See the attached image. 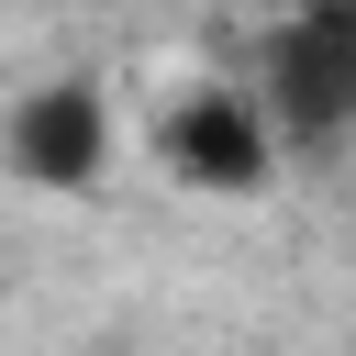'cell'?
Returning a JSON list of instances; mask_svg holds the SVG:
<instances>
[{"mask_svg": "<svg viewBox=\"0 0 356 356\" xmlns=\"http://www.w3.org/2000/svg\"><path fill=\"white\" fill-rule=\"evenodd\" d=\"M245 100L267 111L278 145H334V134H356V0H300V11H278L267 44H256V89H245Z\"/></svg>", "mask_w": 356, "mask_h": 356, "instance_id": "1", "label": "cell"}, {"mask_svg": "<svg viewBox=\"0 0 356 356\" xmlns=\"http://www.w3.org/2000/svg\"><path fill=\"white\" fill-rule=\"evenodd\" d=\"M0 156H11L22 189H100V178H111V100H100L89 78H44V89L11 100Z\"/></svg>", "mask_w": 356, "mask_h": 356, "instance_id": "2", "label": "cell"}, {"mask_svg": "<svg viewBox=\"0 0 356 356\" xmlns=\"http://www.w3.org/2000/svg\"><path fill=\"white\" fill-rule=\"evenodd\" d=\"M156 156H167V178H189V189H267V167H278V134H267V111L245 100V89H189L167 122H156Z\"/></svg>", "mask_w": 356, "mask_h": 356, "instance_id": "3", "label": "cell"}]
</instances>
